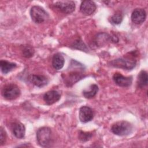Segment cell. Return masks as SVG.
<instances>
[{"mask_svg":"<svg viewBox=\"0 0 148 148\" xmlns=\"http://www.w3.org/2000/svg\"><path fill=\"white\" fill-rule=\"evenodd\" d=\"M16 66V64L14 62H10L6 60H1L0 61L1 70L4 74H6L10 72L12 69L15 68Z\"/></svg>","mask_w":148,"mask_h":148,"instance_id":"15","label":"cell"},{"mask_svg":"<svg viewBox=\"0 0 148 148\" xmlns=\"http://www.w3.org/2000/svg\"><path fill=\"white\" fill-rule=\"evenodd\" d=\"M23 56L26 58H29L33 56L34 53V50L32 47L29 45H27L24 47L23 49Z\"/></svg>","mask_w":148,"mask_h":148,"instance_id":"19","label":"cell"},{"mask_svg":"<svg viewBox=\"0 0 148 148\" xmlns=\"http://www.w3.org/2000/svg\"><path fill=\"white\" fill-rule=\"evenodd\" d=\"M61 98L60 94L56 90H51L46 92L43 95V100L48 105H51L58 101Z\"/></svg>","mask_w":148,"mask_h":148,"instance_id":"12","label":"cell"},{"mask_svg":"<svg viewBox=\"0 0 148 148\" xmlns=\"http://www.w3.org/2000/svg\"><path fill=\"white\" fill-rule=\"evenodd\" d=\"M36 140L42 147H48L52 141L51 130L49 127H43L39 128L36 132Z\"/></svg>","mask_w":148,"mask_h":148,"instance_id":"1","label":"cell"},{"mask_svg":"<svg viewBox=\"0 0 148 148\" xmlns=\"http://www.w3.org/2000/svg\"><path fill=\"white\" fill-rule=\"evenodd\" d=\"M123 20V16L120 13H115L110 18V21L114 24H119Z\"/></svg>","mask_w":148,"mask_h":148,"instance_id":"20","label":"cell"},{"mask_svg":"<svg viewBox=\"0 0 148 148\" xmlns=\"http://www.w3.org/2000/svg\"><path fill=\"white\" fill-rule=\"evenodd\" d=\"M132 124L127 121H119L114 123L111 127L112 132L119 136H127L132 131Z\"/></svg>","mask_w":148,"mask_h":148,"instance_id":"2","label":"cell"},{"mask_svg":"<svg viewBox=\"0 0 148 148\" xmlns=\"http://www.w3.org/2000/svg\"><path fill=\"white\" fill-rule=\"evenodd\" d=\"M6 139V134L3 128L1 127L0 128V143L1 145H3Z\"/></svg>","mask_w":148,"mask_h":148,"instance_id":"22","label":"cell"},{"mask_svg":"<svg viewBox=\"0 0 148 148\" xmlns=\"http://www.w3.org/2000/svg\"><path fill=\"white\" fill-rule=\"evenodd\" d=\"M28 80L31 83L38 87H43L47 85L49 82L46 76L40 75H31L28 77Z\"/></svg>","mask_w":148,"mask_h":148,"instance_id":"11","label":"cell"},{"mask_svg":"<svg viewBox=\"0 0 148 148\" xmlns=\"http://www.w3.org/2000/svg\"><path fill=\"white\" fill-rule=\"evenodd\" d=\"M115 83L120 87H129L132 84V76H124L120 73H115L113 76Z\"/></svg>","mask_w":148,"mask_h":148,"instance_id":"9","label":"cell"},{"mask_svg":"<svg viewBox=\"0 0 148 148\" xmlns=\"http://www.w3.org/2000/svg\"><path fill=\"white\" fill-rule=\"evenodd\" d=\"M137 83L139 87L142 88L146 86L148 83L147 73L145 71H141L138 76Z\"/></svg>","mask_w":148,"mask_h":148,"instance_id":"16","label":"cell"},{"mask_svg":"<svg viewBox=\"0 0 148 148\" xmlns=\"http://www.w3.org/2000/svg\"><path fill=\"white\" fill-rule=\"evenodd\" d=\"M97 8L96 5L92 1L86 0L82 1L80 7V10L82 14L90 16L94 13Z\"/></svg>","mask_w":148,"mask_h":148,"instance_id":"8","label":"cell"},{"mask_svg":"<svg viewBox=\"0 0 148 148\" xmlns=\"http://www.w3.org/2000/svg\"><path fill=\"white\" fill-rule=\"evenodd\" d=\"M54 6L60 12L70 14L72 13L75 9V3L72 1H60L56 2Z\"/></svg>","mask_w":148,"mask_h":148,"instance_id":"6","label":"cell"},{"mask_svg":"<svg viewBox=\"0 0 148 148\" xmlns=\"http://www.w3.org/2000/svg\"><path fill=\"white\" fill-rule=\"evenodd\" d=\"M98 91V87L97 84H91L88 89L83 91V94L86 98L91 99L93 98Z\"/></svg>","mask_w":148,"mask_h":148,"instance_id":"17","label":"cell"},{"mask_svg":"<svg viewBox=\"0 0 148 148\" xmlns=\"http://www.w3.org/2000/svg\"><path fill=\"white\" fill-rule=\"evenodd\" d=\"M79 117L80 121L84 123L91 121L94 117V113L92 109L87 106H82L79 109Z\"/></svg>","mask_w":148,"mask_h":148,"instance_id":"7","label":"cell"},{"mask_svg":"<svg viewBox=\"0 0 148 148\" xmlns=\"http://www.w3.org/2000/svg\"><path fill=\"white\" fill-rule=\"evenodd\" d=\"M64 58L60 53L55 54L52 58V65L56 70H60L62 68L64 65Z\"/></svg>","mask_w":148,"mask_h":148,"instance_id":"14","label":"cell"},{"mask_svg":"<svg viewBox=\"0 0 148 148\" xmlns=\"http://www.w3.org/2000/svg\"><path fill=\"white\" fill-rule=\"evenodd\" d=\"M110 64L116 68L131 70L135 66L136 60L129 58H119L112 61Z\"/></svg>","mask_w":148,"mask_h":148,"instance_id":"5","label":"cell"},{"mask_svg":"<svg viewBox=\"0 0 148 148\" xmlns=\"http://www.w3.org/2000/svg\"><path fill=\"white\" fill-rule=\"evenodd\" d=\"M12 130L13 135L18 139L23 138L25 136V126L20 122H16L12 125Z\"/></svg>","mask_w":148,"mask_h":148,"instance_id":"13","label":"cell"},{"mask_svg":"<svg viewBox=\"0 0 148 148\" xmlns=\"http://www.w3.org/2000/svg\"><path fill=\"white\" fill-rule=\"evenodd\" d=\"M20 90L18 87L13 83L5 85L2 90V96L8 100L16 99L20 96Z\"/></svg>","mask_w":148,"mask_h":148,"instance_id":"4","label":"cell"},{"mask_svg":"<svg viewBox=\"0 0 148 148\" xmlns=\"http://www.w3.org/2000/svg\"><path fill=\"white\" fill-rule=\"evenodd\" d=\"M30 15L32 20L36 24L42 23L49 18L48 13L39 6H32L30 10Z\"/></svg>","mask_w":148,"mask_h":148,"instance_id":"3","label":"cell"},{"mask_svg":"<svg viewBox=\"0 0 148 148\" xmlns=\"http://www.w3.org/2000/svg\"><path fill=\"white\" fill-rule=\"evenodd\" d=\"M96 39L95 42L98 46H102L110 40L113 41V38L106 33L99 34L96 37Z\"/></svg>","mask_w":148,"mask_h":148,"instance_id":"18","label":"cell"},{"mask_svg":"<svg viewBox=\"0 0 148 148\" xmlns=\"http://www.w3.org/2000/svg\"><path fill=\"white\" fill-rule=\"evenodd\" d=\"M91 134L89 132L80 131V133L79 134V139L83 142H85L89 140L91 138Z\"/></svg>","mask_w":148,"mask_h":148,"instance_id":"21","label":"cell"},{"mask_svg":"<svg viewBox=\"0 0 148 148\" xmlns=\"http://www.w3.org/2000/svg\"><path fill=\"white\" fill-rule=\"evenodd\" d=\"M146 18V13L142 8H136L132 13L131 20L136 24L143 23Z\"/></svg>","mask_w":148,"mask_h":148,"instance_id":"10","label":"cell"}]
</instances>
